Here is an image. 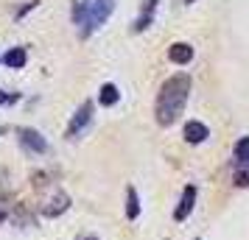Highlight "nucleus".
I'll list each match as a JSON object with an SVG mask.
<instances>
[{"instance_id":"nucleus-1","label":"nucleus","mask_w":249,"mask_h":240,"mask_svg":"<svg viewBox=\"0 0 249 240\" xmlns=\"http://www.w3.org/2000/svg\"><path fill=\"white\" fill-rule=\"evenodd\" d=\"M188 95H191V76H185V73L171 76V79L160 87L157 106H154V114H157L160 126H174V123L179 120L182 109H185V103H188Z\"/></svg>"},{"instance_id":"nucleus-2","label":"nucleus","mask_w":249,"mask_h":240,"mask_svg":"<svg viewBox=\"0 0 249 240\" xmlns=\"http://www.w3.org/2000/svg\"><path fill=\"white\" fill-rule=\"evenodd\" d=\"M115 9V0H92L87 6V14H84V23H81V36H90L92 31H98L107 17L112 14Z\"/></svg>"},{"instance_id":"nucleus-3","label":"nucleus","mask_w":249,"mask_h":240,"mask_svg":"<svg viewBox=\"0 0 249 240\" xmlns=\"http://www.w3.org/2000/svg\"><path fill=\"white\" fill-rule=\"evenodd\" d=\"M92 120V103H81L79 109H76V114H73V120L68 123V137H76V134H81L84 128L90 126Z\"/></svg>"},{"instance_id":"nucleus-4","label":"nucleus","mask_w":249,"mask_h":240,"mask_svg":"<svg viewBox=\"0 0 249 240\" xmlns=\"http://www.w3.org/2000/svg\"><path fill=\"white\" fill-rule=\"evenodd\" d=\"M20 143H23L28 151H34V154H45L48 151L45 137H42L36 128H20Z\"/></svg>"},{"instance_id":"nucleus-5","label":"nucleus","mask_w":249,"mask_h":240,"mask_svg":"<svg viewBox=\"0 0 249 240\" xmlns=\"http://www.w3.org/2000/svg\"><path fill=\"white\" fill-rule=\"evenodd\" d=\"M193 204H196V187H193V184H188V187L182 190L179 207L174 209V221H185V218L193 212Z\"/></svg>"},{"instance_id":"nucleus-6","label":"nucleus","mask_w":249,"mask_h":240,"mask_svg":"<svg viewBox=\"0 0 249 240\" xmlns=\"http://www.w3.org/2000/svg\"><path fill=\"white\" fill-rule=\"evenodd\" d=\"M207 137H210V131H207L204 123H199V120H188V126H185V140H188L191 145H199V143H204Z\"/></svg>"},{"instance_id":"nucleus-7","label":"nucleus","mask_w":249,"mask_h":240,"mask_svg":"<svg viewBox=\"0 0 249 240\" xmlns=\"http://www.w3.org/2000/svg\"><path fill=\"white\" fill-rule=\"evenodd\" d=\"M160 0H143V9H140V17L135 20V25H132V31H146L148 25H151V20H154V9H157Z\"/></svg>"},{"instance_id":"nucleus-8","label":"nucleus","mask_w":249,"mask_h":240,"mask_svg":"<svg viewBox=\"0 0 249 240\" xmlns=\"http://www.w3.org/2000/svg\"><path fill=\"white\" fill-rule=\"evenodd\" d=\"M168 59L174 64H188L193 59V48L188 45V42H174V45L168 48Z\"/></svg>"},{"instance_id":"nucleus-9","label":"nucleus","mask_w":249,"mask_h":240,"mask_svg":"<svg viewBox=\"0 0 249 240\" xmlns=\"http://www.w3.org/2000/svg\"><path fill=\"white\" fill-rule=\"evenodd\" d=\"M68 207H70L68 193H56V195H53V201H48V204H42V212H45L48 218H56V215H62V212H65Z\"/></svg>"},{"instance_id":"nucleus-10","label":"nucleus","mask_w":249,"mask_h":240,"mask_svg":"<svg viewBox=\"0 0 249 240\" xmlns=\"http://www.w3.org/2000/svg\"><path fill=\"white\" fill-rule=\"evenodd\" d=\"M137 215H140V198H137L135 187H129V190H126V218L135 221Z\"/></svg>"},{"instance_id":"nucleus-11","label":"nucleus","mask_w":249,"mask_h":240,"mask_svg":"<svg viewBox=\"0 0 249 240\" xmlns=\"http://www.w3.org/2000/svg\"><path fill=\"white\" fill-rule=\"evenodd\" d=\"M25 59H28V56H25L23 48H12V50L3 56V64H6V67H23Z\"/></svg>"},{"instance_id":"nucleus-12","label":"nucleus","mask_w":249,"mask_h":240,"mask_svg":"<svg viewBox=\"0 0 249 240\" xmlns=\"http://www.w3.org/2000/svg\"><path fill=\"white\" fill-rule=\"evenodd\" d=\"M98 101H101L104 106H112V103H118V101H121V92H118V87H115V84H104Z\"/></svg>"},{"instance_id":"nucleus-13","label":"nucleus","mask_w":249,"mask_h":240,"mask_svg":"<svg viewBox=\"0 0 249 240\" xmlns=\"http://www.w3.org/2000/svg\"><path fill=\"white\" fill-rule=\"evenodd\" d=\"M235 162L238 165H249V137H241L235 143Z\"/></svg>"},{"instance_id":"nucleus-14","label":"nucleus","mask_w":249,"mask_h":240,"mask_svg":"<svg viewBox=\"0 0 249 240\" xmlns=\"http://www.w3.org/2000/svg\"><path fill=\"white\" fill-rule=\"evenodd\" d=\"M87 6H90V0H76V6H73V23L81 25L84 23V14H87Z\"/></svg>"},{"instance_id":"nucleus-15","label":"nucleus","mask_w":249,"mask_h":240,"mask_svg":"<svg viewBox=\"0 0 249 240\" xmlns=\"http://www.w3.org/2000/svg\"><path fill=\"white\" fill-rule=\"evenodd\" d=\"M235 184L238 187H247L249 184V171H238L235 173Z\"/></svg>"},{"instance_id":"nucleus-16","label":"nucleus","mask_w":249,"mask_h":240,"mask_svg":"<svg viewBox=\"0 0 249 240\" xmlns=\"http://www.w3.org/2000/svg\"><path fill=\"white\" fill-rule=\"evenodd\" d=\"M9 101H12V98H9L6 92H0V103H9Z\"/></svg>"},{"instance_id":"nucleus-17","label":"nucleus","mask_w":249,"mask_h":240,"mask_svg":"<svg viewBox=\"0 0 249 240\" xmlns=\"http://www.w3.org/2000/svg\"><path fill=\"white\" fill-rule=\"evenodd\" d=\"M84 240H98V238H84Z\"/></svg>"},{"instance_id":"nucleus-18","label":"nucleus","mask_w":249,"mask_h":240,"mask_svg":"<svg viewBox=\"0 0 249 240\" xmlns=\"http://www.w3.org/2000/svg\"><path fill=\"white\" fill-rule=\"evenodd\" d=\"M0 221H3V209H0Z\"/></svg>"},{"instance_id":"nucleus-19","label":"nucleus","mask_w":249,"mask_h":240,"mask_svg":"<svg viewBox=\"0 0 249 240\" xmlns=\"http://www.w3.org/2000/svg\"><path fill=\"white\" fill-rule=\"evenodd\" d=\"M185 3H193V0H185Z\"/></svg>"}]
</instances>
